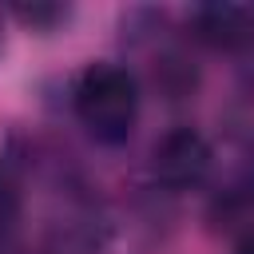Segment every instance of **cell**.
Wrapping results in <instances>:
<instances>
[{
	"label": "cell",
	"instance_id": "obj_1",
	"mask_svg": "<svg viewBox=\"0 0 254 254\" xmlns=\"http://www.w3.org/2000/svg\"><path fill=\"white\" fill-rule=\"evenodd\" d=\"M75 115L87 127V135H95L99 143H119L131 135L135 127V111H139V91L127 67L119 64H91L79 79H75Z\"/></svg>",
	"mask_w": 254,
	"mask_h": 254
},
{
	"label": "cell",
	"instance_id": "obj_3",
	"mask_svg": "<svg viewBox=\"0 0 254 254\" xmlns=\"http://www.w3.org/2000/svg\"><path fill=\"white\" fill-rule=\"evenodd\" d=\"M194 32L198 40L214 44V48H242L254 44V8H238V4H206L194 16Z\"/></svg>",
	"mask_w": 254,
	"mask_h": 254
},
{
	"label": "cell",
	"instance_id": "obj_4",
	"mask_svg": "<svg viewBox=\"0 0 254 254\" xmlns=\"http://www.w3.org/2000/svg\"><path fill=\"white\" fill-rule=\"evenodd\" d=\"M12 218H16V190H12V183L0 175V234L12 226Z\"/></svg>",
	"mask_w": 254,
	"mask_h": 254
},
{
	"label": "cell",
	"instance_id": "obj_2",
	"mask_svg": "<svg viewBox=\"0 0 254 254\" xmlns=\"http://www.w3.org/2000/svg\"><path fill=\"white\" fill-rule=\"evenodd\" d=\"M151 167H155V179L171 190L198 187L210 171V143L194 127H175L155 143Z\"/></svg>",
	"mask_w": 254,
	"mask_h": 254
},
{
	"label": "cell",
	"instance_id": "obj_5",
	"mask_svg": "<svg viewBox=\"0 0 254 254\" xmlns=\"http://www.w3.org/2000/svg\"><path fill=\"white\" fill-rule=\"evenodd\" d=\"M16 16L28 24H48V20H60L64 8H16Z\"/></svg>",
	"mask_w": 254,
	"mask_h": 254
},
{
	"label": "cell",
	"instance_id": "obj_6",
	"mask_svg": "<svg viewBox=\"0 0 254 254\" xmlns=\"http://www.w3.org/2000/svg\"><path fill=\"white\" fill-rule=\"evenodd\" d=\"M238 254H254V234H246V238H242V246H238Z\"/></svg>",
	"mask_w": 254,
	"mask_h": 254
}]
</instances>
